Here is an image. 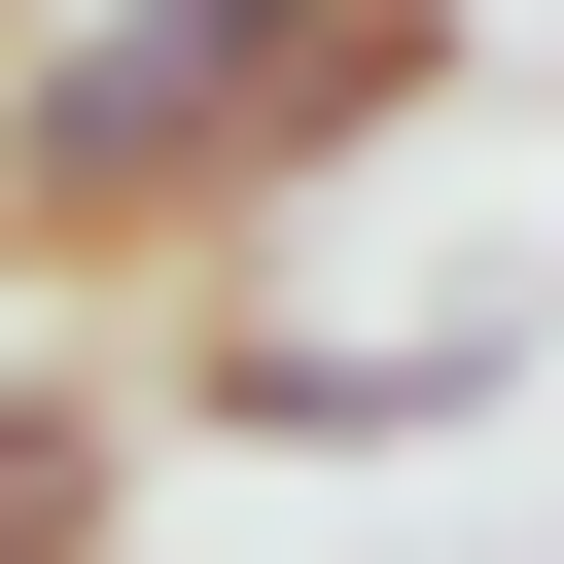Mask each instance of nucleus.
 Segmentation results:
<instances>
[{
    "mask_svg": "<svg viewBox=\"0 0 564 564\" xmlns=\"http://www.w3.org/2000/svg\"><path fill=\"white\" fill-rule=\"evenodd\" d=\"M423 106H458V0H35L0 35V282L247 247V212L388 176Z\"/></svg>",
    "mask_w": 564,
    "mask_h": 564,
    "instance_id": "f257e3e1",
    "label": "nucleus"
},
{
    "mask_svg": "<svg viewBox=\"0 0 564 564\" xmlns=\"http://www.w3.org/2000/svg\"><path fill=\"white\" fill-rule=\"evenodd\" d=\"M176 423H247V458H458V423H494V317H423V352H352V317H247Z\"/></svg>",
    "mask_w": 564,
    "mask_h": 564,
    "instance_id": "f03ea898",
    "label": "nucleus"
},
{
    "mask_svg": "<svg viewBox=\"0 0 564 564\" xmlns=\"http://www.w3.org/2000/svg\"><path fill=\"white\" fill-rule=\"evenodd\" d=\"M106 529H141V388L0 352V564H106Z\"/></svg>",
    "mask_w": 564,
    "mask_h": 564,
    "instance_id": "7ed1b4c3",
    "label": "nucleus"
},
{
    "mask_svg": "<svg viewBox=\"0 0 564 564\" xmlns=\"http://www.w3.org/2000/svg\"><path fill=\"white\" fill-rule=\"evenodd\" d=\"M0 35H35V0H0Z\"/></svg>",
    "mask_w": 564,
    "mask_h": 564,
    "instance_id": "20e7f679",
    "label": "nucleus"
}]
</instances>
